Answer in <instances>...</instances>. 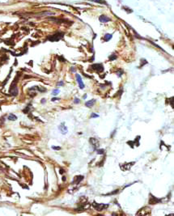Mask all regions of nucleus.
<instances>
[{"mask_svg":"<svg viewBox=\"0 0 174 216\" xmlns=\"http://www.w3.org/2000/svg\"><path fill=\"white\" fill-rule=\"evenodd\" d=\"M76 79L78 83H79V88H80V89H83V88H84V84H83V83L82 81V79L81 77H80V76L78 75V74H76Z\"/></svg>","mask_w":174,"mask_h":216,"instance_id":"4","label":"nucleus"},{"mask_svg":"<svg viewBox=\"0 0 174 216\" xmlns=\"http://www.w3.org/2000/svg\"><path fill=\"white\" fill-rule=\"evenodd\" d=\"M59 92H60V91H59V90H58V89H54V91L52 92V94H53L54 96H57V95H58V94Z\"/></svg>","mask_w":174,"mask_h":216,"instance_id":"13","label":"nucleus"},{"mask_svg":"<svg viewBox=\"0 0 174 216\" xmlns=\"http://www.w3.org/2000/svg\"><path fill=\"white\" fill-rule=\"evenodd\" d=\"M97 153L99 154V155H102L104 153V149H98L97 151Z\"/></svg>","mask_w":174,"mask_h":216,"instance_id":"14","label":"nucleus"},{"mask_svg":"<svg viewBox=\"0 0 174 216\" xmlns=\"http://www.w3.org/2000/svg\"><path fill=\"white\" fill-rule=\"evenodd\" d=\"M123 73H124V72H123L122 70H121L120 72H118V77H121V76L123 75Z\"/></svg>","mask_w":174,"mask_h":216,"instance_id":"17","label":"nucleus"},{"mask_svg":"<svg viewBox=\"0 0 174 216\" xmlns=\"http://www.w3.org/2000/svg\"><path fill=\"white\" fill-rule=\"evenodd\" d=\"M59 100L58 98H53L51 100H52V101H56V100Z\"/></svg>","mask_w":174,"mask_h":216,"instance_id":"19","label":"nucleus"},{"mask_svg":"<svg viewBox=\"0 0 174 216\" xmlns=\"http://www.w3.org/2000/svg\"><path fill=\"white\" fill-rule=\"evenodd\" d=\"M8 119L9 120H11V121H16L17 119L16 116V115H14V114H10L9 115V117H8Z\"/></svg>","mask_w":174,"mask_h":216,"instance_id":"11","label":"nucleus"},{"mask_svg":"<svg viewBox=\"0 0 174 216\" xmlns=\"http://www.w3.org/2000/svg\"><path fill=\"white\" fill-rule=\"evenodd\" d=\"M45 99H43L42 100H41V103H45Z\"/></svg>","mask_w":174,"mask_h":216,"instance_id":"21","label":"nucleus"},{"mask_svg":"<svg viewBox=\"0 0 174 216\" xmlns=\"http://www.w3.org/2000/svg\"><path fill=\"white\" fill-rule=\"evenodd\" d=\"M95 103H96V100L93 99L92 100H89V101L85 103V105H86L87 107H88V108H91V107H93V105L95 104Z\"/></svg>","mask_w":174,"mask_h":216,"instance_id":"9","label":"nucleus"},{"mask_svg":"<svg viewBox=\"0 0 174 216\" xmlns=\"http://www.w3.org/2000/svg\"><path fill=\"white\" fill-rule=\"evenodd\" d=\"M92 68L93 70L97 71V72H101L104 70V67L102 64H94L92 66Z\"/></svg>","mask_w":174,"mask_h":216,"instance_id":"2","label":"nucleus"},{"mask_svg":"<svg viewBox=\"0 0 174 216\" xmlns=\"http://www.w3.org/2000/svg\"><path fill=\"white\" fill-rule=\"evenodd\" d=\"M100 20L101 22H108L109 21V19L108 17L104 16H101L100 17Z\"/></svg>","mask_w":174,"mask_h":216,"instance_id":"10","label":"nucleus"},{"mask_svg":"<svg viewBox=\"0 0 174 216\" xmlns=\"http://www.w3.org/2000/svg\"><path fill=\"white\" fill-rule=\"evenodd\" d=\"M52 148L54 149V150H60V149H61L60 146H52Z\"/></svg>","mask_w":174,"mask_h":216,"instance_id":"18","label":"nucleus"},{"mask_svg":"<svg viewBox=\"0 0 174 216\" xmlns=\"http://www.w3.org/2000/svg\"><path fill=\"white\" fill-rule=\"evenodd\" d=\"M83 176H76V177H75V180H74V181H73V184H79L81 181H83Z\"/></svg>","mask_w":174,"mask_h":216,"instance_id":"8","label":"nucleus"},{"mask_svg":"<svg viewBox=\"0 0 174 216\" xmlns=\"http://www.w3.org/2000/svg\"><path fill=\"white\" fill-rule=\"evenodd\" d=\"M109 205H104V204H98L96 202H93V207L97 210V211H102L104 210L105 208H108Z\"/></svg>","mask_w":174,"mask_h":216,"instance_id":"1","label":"nucleus"},{"mask_svg":"<svg viewBox=\"0 0 174 216\" xmlns=\"http://www.w3.org/2000/svg\"><path fill=\"white\" fill-rule=\"evenodd\" d=\"M91 118H99V115H97V114H95L94 113H93V114H91Z\"/></svg>","mask_w":174,"mask_h":216,"instance_id":"15","label":"nucleus"},{"mask_svg":"<svg viewBox=\"0 0 174 216\" xmlns=\"http://www.w3.org/2000/svg\"><path fill=\"white\" fill-rule=\"evenodd\" d=\"M90 142H91L92 145L94 146V148H97V146H99V142H98L97 139H94V138H91Z\"/></svg>","mask_w":174,"mask_h":216,"instance_id":"6","label":"nucleus"},{"mask_svg":"<svg viewBox=\"0 0 174 216\" xmlns=\"http://www.w3.org/2000/svg\"><path fill=\"white\" fill-rule=\"evenodd\" d=\"M60 173H63V170H62V169H61V171H60Z\"/></svg>","mask_w":174,"mask_h":216,"instance_id":"24","label":"nucleus"},{"mask_svg":"<svg viewBox=\"0 0 174 216\" xmlns=\"http://www.w3.org/2000/svg\"><path fill=\"white\" fill-rule=\"evenodd\" d=\"M79 102H80V100L78 98H75V100H74V103L75 104H79Z\"/></svg>","mask_w":174,"mask_h":216,"instance_id":"16","label":"nucleus"},{"mask_svg":"<svg viewBox=\"0 0 174 216\" xmlns=\"http://www.w3.org/2000/svg\"><path fill=\"white\" fill-rule=\"evenodd\" d=\"M58 129L61 131V133L62 134V135H66V133H67V127L64 125V123H62V124L60 125L59 126H58Z\"/></svg>","mask_w":174,"mask_h":216,"instance_id":"5","label":"nucleus"},{"mask_svg":"<svg viewBox=\"0 0 174 216\" xmlns=\"http://www.w3.org/2000/svg\"><path fill=\"white\" fill-rule=\"evenodd\" d=\"M58 85H59V86H62V85H63V82H60L58 83Z\"/></svg>","mask_w":174,"mask_h":216,"instance_id":"20","label":"nucleus"},{"mask_svg":"<svg viewBox=\"0 0 174 216\" xmlns=\"http://www.w3.org/2000/svg\"><path fill=\"white\" fill-rule=\"evenodd\" d=\"M152 197H151V198L149 200V204H156V203H157L159 202H160V200L157 199L156 197H154L152 195H151Z\"/></svg>","mask_w":174,"mask_h":216,"instance_id":"7","label":"nucleus"},{"mask_svg":"<svg viewBox=\"0 0 174 216\" xmlns=\"http://www.w3.org/2000/svg\"><path fill=\"white\" fill-rule=\"evenodd\" d=\"M63 37V34L62 33H57L54 36H52L51 37H49V39L52 41H58L61 38Z\"/></svg>","mask_w":174,"mask_h":216,"instance_id":"3","label":"nucleus"},{"mask_svg":"<svg viewBox=\"0 0 174 216\" xmlns=\"http://www.w3.org/2000/svg\"><path fill=\"white\" fill-rule=\"evenodd\" d=\"M71 70H72V71H73V72H75V71H76V70H75V69H74V68H73V67H72V68H71Z\"/></svg>","mask_w":174,"mask_h":216,"instance_id":"23","label":"nucleus"},{"mask_svg":"<svg viewBox=\"0 0 174 216\" xmlns=\"http://www.w3.org/2000/svg\"><path fill=\"white\" fill-rule=\"evenodd\" d=\"M86 98H87V95L85 94V95L83 96V99H86Z\"/></svg>","mask_w":174,"mask_h":216,"instance_id":"22","label":"nucleus"},{"mask_svg":"<svg viewBox=\"0 0 174 216\" xmlns=\"http://www.w3.org/2000/svg\"><path fill=\"white\" fill-rule=\"evenodd\" d=\"M112 38V35L111 34H106L105 36H104V39H105V41H109Z\"/></svg>","mask_w":174,"mask_h":216,"instance_id":"12","label":"nucleus"}]
</instances>
